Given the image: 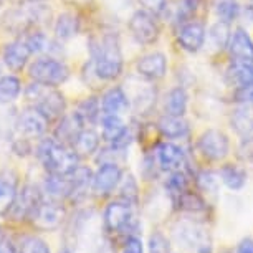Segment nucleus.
<instances>
[{
  "label": "nucleus",
  "instance_id": "obj_7",
  "mask_svg": "<svg viewBox=\"0 0 253 253\" xmlns=\"http://www.w3.org/2000/svg\"><path fill=\"white\" fill-rule=\"evenodd\" d=\"M134 222L132 217L131 202L127 200H118L111 202L104 210V227L109 233H121L129 230Z\"/></svg>",
  "mask_w": 253,
  "mask_h": 253
},
{
  "label": "nucleus",
  "instance_id": "obj_9",
  "mask_svg": "<svg viewBox=\"0 0 253 253\" xmlns=\"http://www.w3.org/2000/svg\"><path fill=\"white\" fill-rule=\"evenodd\" d=\"M30 218L33 227L38 228V230H43V232L55 230L63 222L65 209L60 204H56L55 200H51V202H43L42 200Z\"/></svg>",
  "mask_w": 253,
  "mask_h": 253
},
{
  "label": "nucleus",
  "instance_id": "obj_2",
  "mask_svg": "<svg viewBox=\"0 0 253 253\" xmlns=\"http://www.w3.org/2000/svg\"><path fill=\"white\" fill-rule=\"evenodd\" d=\"M37 154L42 166L48 170V174L66 175L78 167V154L70 146L63 144L58 139H53V137L42 141Z\"/></svg>",
  "mask_w": 253,
  "mask_h": 253
},
{
  "label": "nucleus",
  "instance_id": "obj_17",
  "mask_svg": "<svg viewBox=\"0 0 253 253\" xmlns=\"http://www.w3.org/2000/svg\"><path fill=\"white\" fill-rule=\"evenodd\" d=\"M228 53H230L232 61L253 65V42L243 28H237L233 32L230 43H228Z\"/></svg>",
  "mask_w": 253,
  "mask_h": 253
},
{
  "label": "nucleus",
  "instance_id": "obj_30",
  "mask_svg": "<svg viewBox=\"0 0 253 253\" xmlns=\"http://www.w3.org/2000/svg\"><path fill=\"white\" fill-rule=\"evenodd\" d=\"M230 38H232V33H230V27H228L227 22L218 20L210 27L209 40L213 48L223 50L225 46H228V43H230Z\"/></svg>",
  "mask_w": 253,
  "mask_h": 253
},
{
  "label": "nucleus",
  "instance_id": "obj_5",
  "mask_svg": "<svg viewBox=\"0 0 253 253\" xmlns=\"http://www.w3.org/2000/svg\"><path fill=\"white\" fill-rule=\"evenodd\" d=\"M197 147L207 161L220 162L228 156L230 141H228V136L223 131L207 129L200 134L197 141Z\"/></svg>",
  "mask_w": 253,
  "mask_h": 253
},
{
  "label": "nucleus",
  "instance_id": "obj_22",
  "mask_svg": "<svg viewBox=\"0 0 253 253\" xmlns=\"http://www.w3.org/2000/svg\"><path fill=\"white\" fill-rule=\"evenodd\" d=\"M230 124L238 136H253V104H240L237 109H233Z\"/></svg>",
  "mask_w": 253,
  "mask_h": 253
},
{
  "label": "nucleus",
  "instance_id": "obj_3",
  "mask_svg": "<svg viewBox=\"0 0 253 253\" xmlns=\"http://www.w3.org/2000/svg\"><path fill=\"white\" fill-rule=\"evenodd\" d=\"M27 98L32 99L35 106L42 114L48 118V121L56 118H61L65 113V98L60 91H56L55 86H46L42 83H33L27 88Z\"/></svg>",
  "mask_w": 253,
  "mask_h": 253
},
{
  "label": "nucleus",
  "instance_id": "obj_36",
  "mask_svg": "<svg viewBox=\"0 0 253 253\" xmlns=\"http://www.w3.org/2000/svg\"><path fill=\"white\" fill-rule=\"evenodd\" d=\"M189 180L182 170H175V172H169V177L166 180V189L169 190V194L172 195L174 200L179 197L180 194H184L187 190Z\"/></svg>",
  "mask_w": 253,
  "mask_h": 253
},
{
  "label": "nucleus",
  "instance_id": "obj_27",
  "mask_svg": "<svg viewBox=\"0 0 253 253\" xmlns=\"http://www.w3.org/2000/svg\"><path fill=\"white\" fill-rule=\"evenodd\" d=\"M227 80L233 88H240L243 84L253 83V65L232 61L230 68L227 70Z\"/></svg>",
  "mask_w": 253,
  "mask_h": 253
},
{
  "label": "nucleus",
  "instance_id": "obj_31",
  "mask_svg": "<svg viewBox=\"0 0 253 253\" xmlns=\"http://www.w3.org/2000/svg\"><path fill=\"white\" fill-rule=\"evenodd\" d=\"M22 91L20 80L17 76H2L0 78V103H12L18 98Z\"/></svg>",
  "mask_w": 253,
  "mask_h": 253
},
{
  "label": "nucleus",
  "instance_id": "obj_46",
  "mask_svg": "<svg viewBox=\"0 0 253 253\" xmlns=\"http://www.w3.org/2000/svg\"><path fill=\"white\" fill-rule=\"evenodd\" d=\"M0 253H15V247H13L10 238L0 240Z\"/></svg>",
  "mask_w": 253,
  "mask_h": 253
},
{
  "label": "nucleus",
  "instance_id": "obj_4",
  "mask_svg": "<svg viewBox=\"0 0 253 253\" xmlns=\"http://www.w3.org/2000/svg\"><path fill=\"white\" fill-rule=\"evenodd\" d=\"M28 75L37 83L46 84V86H58L68 80L70 70L63 61L55 58H38L32 63Z\"/></svg>",
  "mask_w": 253,
  "mask_h": 253
},
{
  "label": "nucleus",
  "instance_id": "obj_37",
  "mask_svg": "<svg viewBox=\"0 0 253 253\" xmlns=\"http://www.w3.org/2000/svg\"><path fill=\"white\" fill-rule=\"evenodd\" d=\"M200 5H202V0H180L179 7H177V22H179V25H182V23L192 20Z\"/></svg>",
  "mask_w": 253,
  "mask_h": 253
},
{
  "label": "nucleus",
  "instance_id": "obj_42",
  "mask_svg": "<svg viewBox=\"0 0 253 253\" xmlns=\"http://www.w3.org/2000/svg\"><path fill=\"white\" fill-rule=\"evenodd\" d=\"M139 2L144 10L154 13V15H159V13L164 12L167 0H139Z\"/></svg>",
  "mask_w": 253,
  "mask_h": 253
},
{
  "label": "nucleus",
  "instance_id": "obj_23",
  "mask_svg": "<svg viewBox=\"0 0 253 253\" xmlns=\"http://www.w3.org/2000/svg\"><path fill=\"white\" fill-rule=\"evenodd\" d=\"M157 127L167 139H179L187 136L189 132V123L182 116H170V114H164L157 121Z\"/></svg>",
  "mask_w": 253,
  "mask_h": 253
},
{
  "label": "nucleus",
  "instance_id": "obj_38",
  "mask_svg": "<svg viewBox=\"0 0 253 253\" xmlns=\"http://www.w3.org/2000/svg\"><path fill=\"white\" fill-rule=\"evenodd\" d=\"M197 185L202 192L215 194L218 189V179H217V175L213 172H210V170H202V172H199L197 175Z\"/></svg>",
  "mask_w": 253,
  "mask_h": 253
},
{
  "label": "nucleus",
  "instance_id": "obj_48",
  "mask_svg": "<svg viewBox=\"0 0 253 253\" xmlns=\"http://www.w3.org/2000/svg\"><path fill=\"white\" fill-rule=\"evenodd\" d=\"M250 3H252V5H253V0H250Z\"/></svg>",
  "mask_w": 253,
  "mask_h": 253
},
{
  "label": "nucleus",
  "instance_id": "obj_6",
  "mask_svg": "<svg viewBox=\"0 0 253 253\" xmlns=\"http://www.w3.org/2000/svg\"><path fill=\"white\" fill-rule=\"evenodd\" d=\"M129 30L134 40L141 45H152L159 38V25L156 15L147 10H137L129 18Z\"/></svg>",
  "mask_w": 253,
  "mask_h": 253
},
{
  "label": "nucleus",
  "instance_id": "obj_40",
  "mask_svg": "<svg viewBox=\"0 0 253 253\" xmlns=\"http://www.w3.org/2000/svg\"><path fill=\"white\" fill-rule=\"evenodd\" d=\"M149 253H170L169 240L164 233L154 232L149 237Z\"/></svg>",
  "mask_w": 253,
  "mask_h": 253
},
{
  "label": "nucleus",
  "instance_id": "obj_44",
  "mask_svg": "<svg viewBox=\"0 0 253 253\" xmlns=\"http://www.w3.org/2000/svg\"><path fill=\"white\" fill-rule=\"evenodd\" d=\"M240 156L243 159H250V157H253V136L242 137Z\"/></svg>",
  "mask_w": 253,
  "mask_h": 253
},
{
  "label": "nucleus",
  "instance_id": "obj_33",
  "mask_svg": "<svg viewBox=\"0 0 253 253\" xmlns=\"http://www.w3.org/2000/svg\"><path fill=\"white\" fill-rule=\"evenodd\" d=\"M212 7L218 20L227 23L233 22L240 13V5H238L237 0H213Z\"/></svg>",
  "mask_w": 253,
  "mask_h": 253
},
{
  "label": "nucleus",
  "instance_id": "obj_16",
  "mask_svg": "<svg viewBox=\"0 0 253 253\" xmlns=\"http://www.w3.org/2000/svg\"><path fill=\"white\" fill-rule=\"evenodd\" d=\"M131 109V101L127 93L123 88L114 86L104 93L101 99V113L103 116H119L124 118Z\"/></svg>",
  "mask_w": 253,
  "mask_h": 253
},
{
  "label": "nucleus",
  "instance_id": "obj_34",
  "mask_svg": "<svg viewBox=\"0 0 253 253\" xmlns=\"http://www.w3.org/2000/svg\"><path fill=\"white\" fill-rule=\"evenodd\" d=\"M76 114L80 116V119L83 121V124H93L98 119V116L101 114V103H98L96 98H86L83 103H80Z\"/></svg>",
  "mask_w": 253,
  "mask_h": 253
},
{
  "label": "nucleus",
  "instance_id": "obj_47",
  "mask_svg": "<svg viewBox=\"0 0 253 253\" xmlns=\"http://www.w3.org/2000/svg\"><path fill=\"white\" fill-rule=\"evenodd\" d=\"M60 253H71V250H70V248H65V250H61Z\"/></svg>",
  "mask_w": 253,
  "mask_h": 253
},
{
  "label": "nucleus",
  "instance_id": "obj_20",
  "mask_svg": "<svg viewBox=\"0 0 253 253\" xmlns=\"http://www.w3.org/2000/svg\"><path fill=\"white\" fill-rule=\"evenodd\" d=\"M45 194L48 195L51 200L60 202L63 199H71L73 195V182H71L70 175H58V174H50L45 179Z\"/></svg>",
  "mask_w": 253,
  "mask_h": 253
},
{
  "label": "nucleus",
  "instance_id": "obj_24",
  "mask_svg": "<svg viewBox=\"0 0 253 253\" xmlns=\"http://www.w3.org/2000/svg\"><path fill=\"white\" fill-rule=\"evenodd\" d=\"M98 147H99V136L93 129H86V127L76 136V139L71 144V149L78 154V157L91 156L98 151Z\"/></svg>",
  "mask_w": 253,
  "mask_h": 253
},
{
  "label": "nucleus",
  "instance_id": "obj_12",
  "mask_svg": "<svg viewBox=\"0 0 253 253\" xmlns=\"http://www.w3.org/2000/svg\"><path fill=\"white\" fill-rule=\"evenodd\" d=\"M103 139L109 146L118 149H126L129 144L131 134L129 127L124 123V118L119 116H103Z\"/></svg>",
  "mask_w": 253,
  "mask_h": 253
},
{
  "label": "nucleus",
  "instance_id": "obj_1",
  "mask_svg": "<svg viewBox=\"0 0 253 253\" xmlns=\"http://www.w3.org/2000/svg\"><path fill=\"white\" fill-rule=\"evenodd\" d=\"M93 66L99 80L113 81L123 71V53L119 40L113 33H106L93 45Z\"/></svg>",
  "mask_w": 253,
  "mask_h": 253
},
{
  "label": "nucleus",
  "instance_id": "obj_10",
  "mask_svg": "<svg viewBox=\"0 0 253 253\" xmlns=\"http://www.w3.org/2000/svg\"><path fill=\"white\" fill-rule=\"evenodd\" d=\"M121 167L114 164V162H104V164L99 166L98 172L93 175V192L96 195H101V197L111 194L118 187V184L121 182Z\"/></svg>",
  "mask_w": 253,
  "mask_h": 253
},
{
  "label": "nucleus",
  "instance_id": "obj_8",
  "mask_svg": "<svg viewBox=\"0 0 253 253\" xmlns=\"http://www.w3.org/2000/svg\"><path fill=\"white\" fill-rule=\"evenodd\" d=\"M48 118L45 114H42L38 109L33 106L30 109H25L17 121V132L18 139L30 141L33 137H40L45 134L46 127H48Z\"/></svg>",
  "mask_w": 253,
  "mask_h": 253
},
{
  "label": "nucleus",
  "instance_id": "obj_18",
  "mask_svg": "<svg viewBox=\"0 0 253 253\" xmlns=\"http://www.w3.org/2000/svg\"><path fill=\"white\" fill-rule=\"evenodd\" d=\"M157 162L166 172H175L185 166V154L174 142H161L157 146Z\"/></svg>",
  "mask_w": 253,
  "mask_h": 253
},
{
  "label": "nucleus",
  "instance_id": "obj_26",
  "mask_svg": "<svg viewBox=\"0 0 253 253\" xmlns=\"http://www.w3.org/2000/svg\"><path fill=\"white\" fill-rule=\"evenodd\" d=\"M132 108L139 114L149 113L156 104V89L147 84H137L134 94L129 98Z\"/></svg>",
  "mask_w": 253,
  "mask_h": 253
},
{
  "label": "nucleus",
  "instance_id": "obj_35",
  "mask_svg": "<svg viewBox=\"0 0 253 253\" xmlns=\"http://www.w3.org/2000/svg\"><path fill=\"white\" fill-rule=\"evenodd\" d=\"M175 204L179 205L180 210H185V212H190V213H199L205 210V202L202 200V197H200L199 194L189 192V190L180 194L179 197L175 199Z\"/></svg>",
  "mask_w": 253,
  "mask_h": 253
},
{
  "label": "nucleus",
  "instance_id": "obj_14",
  "mask_svg": "<svg viewBox=\"0 0 253 253\" xmlns=\"http://www.w3.org/2000/svg\"><path fill=\"white\" fill-rule=\"evenodd\" d=\"M137 75L142 76L147 81L162 80L167 73V58L161 51H152L149 55H144L136 63Z\"/></svg>",
  "mask_w": 253,
  "mask_h": 253
},
{
  "label": "nucleus",
  "instance_id": "obj_45",
  "mask_svg": "<svg viewBox=\"0 0 253 253\" xmlns=\"http://www.w3.org/2000/svg\"><path fill=\"white\" fill-rule=\"evenodd\" d=\"M235 253H253V238H243L238 243Z\"/></svg>",
  "mask_w": 253,
  "mask_h": 253
},
{
  "label": "nucleus",
  "instance_id": "obj_13",
  "mask_svg": "<svg viewBox=\"0 0 253 253\" xmlns=\"http://www.w3.org/2000/svg\"><path fill=\"white\" fill-rule=\"evenodd\" d=\"M205 37H207L205 27L200 22H195V20L182 23L177 32L179 45L182 46L185 51H189V53H197V51L202 48L205 43Z\"/></svg>",
  "mask_w": 253,
  "mask_h": 253
},
{
  "label": "nucleus",
  "instance_id": "obj_41",
  "mask_svg": "<svg viewBox=\"0 0 253 253\" xmlns=\"http://www.w3.org/2000/svg\"><path fill=\"white\" fill-rule=\"evenodd\" d=\"M233 101L240 104H253V83L235 88V91H233Z\"/></svg>",
  "mask_w": 253,
  "mask_h": 253
},
{
  "label": "nucleus",
  "instance_id": "obj_39",
  "mask_svg": "<svg viewBox=\"0 0 253 253\" xmlns=\"http://www.w3.org/2000/svg\"><path fill=\"white\" fill-rule=\"evenodd\" d=\"M20 253H50V248L38 237H27L20 245Z\"/></svg>",
  "mask_w": 253,
  "mask_h": 253
},
{
  "label": "nucleus",
  "instance_id": "obj_28",
  "mask_svg": "<svg viewBox=\"0 0 253 253\" xmlns=\"http://www.w3.org/2000/svg\"><path fill=\"white\" fill-rule=\"evenodd\" d=\"M220 179L222 182L232 190H240L247 184V170L238 166L225 164L220 169Z\"/></svg>",
  "mask_w": 253,
  "mask_h": 253
},
{
  "label": "nucleus",
  "instance_id": "obj_29",
  "mask_svg": "<svg viewBox=\"0 0 253 253\" xmlns=\"http://www.w3.org/2000/svg\"><path fill=\"white\" fill-rule=\"evenodd\" d=\"M80 28V20L76 18L73 13H61L58 20L55 23V33L60 40H68V38L75 37L78 33Z\"/></svg>",
  "mask_w": 253,
  "mask_h": 253
},
{
  "label": "nucleus",
  "instance_id": "obj_15",
  "mask_svg": "<svg viewBox=\"0 0 253 253\" xmlns=\"http://www.w3.org/2000/svg\"><path fill=\"white\" fill-rule=\"evenodd\" d=\"M42 202V192L33 185H25L22 192L17 195L15 204L12 207V215L15 220H25L30 218L32 213Z\"/></svg>",
  "mask_w": 253,
  "mask_h": 253
},
{
  "label": "nucleus",
  "instance_id": "obj_43",
  "mask_svg": "<svg viewBox=\"0 0 253 253\" xmlns=\"http://www.w3.org/2000/svg\"><path fill=\"white\" fill-rule=\"evenodd\" d=\"M123 253H144V248H142V242L141 238H137L134 235H131L126 240V247H124Z\"/></svg>",
  "mask_w": 253,
  "mask_h": 253
},
{
  "label": "nucleus",
  "instance_id": "obj_25",
  "mask_svg": "<svg viewBox=\"0 0 253 253\" xmlns=\"http://www.w3.org/2000/svg\"><path fill=\"white\" fill-rule=\"evenodd\" d=\"M187 104H189V96L187 91L182 86H175L167 93L166 96V114L170 116H184L187 111Z\"/></svg>",
  "mask_w": 253,
  "mask_h": 253
},
{
  "label": "nucleus",
  "instance_id": "obj_21",
  "mask_svg": "<svg viewBox=\"0 0 253 253\" xmlns=\"http://www.w3.org/2000/svg\"><path fill=\"white\" fill-rule=\"evenodd\" d=\"M83 129H84V124L75 111L68 114V116H63V119L60 121L58 127H56V131H55V136H56L55 139H58L60 142H63V144L71 147L73 141L76 139V136Z\"/></svg>",
  "mask_w": 253,
  "mask_h": 253
},
{
  "label": "nucleus",
  "instance_id": "obj_32",
  "mask_svg": "<svg viewBox=\"0 0 253 253\" xmlns=\"http://www.w3.org/2000/svg\"><path fill=\"white\" fill-rule=\"evenodd\" d=\"M17 199V185L15 180L3 179L0 180V215H7L12 210Z\"/></svg>",
  "mask_w": 253,
  "mask_h": 253
},
{
  "label": "nucleus",
  "instance_id": "obj_19",
  "mask_svg": "<svg viewBox=\"0 0 253 253\" xmlns=\"http://www.w3.org/2000/svg\"><path fill=\"white\" fill-rule=\"evenodd\" d=\"M32 55L30 46L25 43V40H18L8 43L3 48V61L12 71H22L28 63V58Z\"/></svg>",
  "mask_w": 253,
  "mask_h": 253
},
{
  "label": "nucleus",
  "instance_id": "obj_11",
  "mask_svg": "<svg viewBox=\"0 0 253 253\" xmlns=\"http://www.w3.org/2000/svg\"><path fill=\"white\" fill-rule=\"evenodd\" d=\"M175 235H177L179 242L184 243V247L190 248L194 253H210L212 250L207 233L195 223H179V230L175 232Z\"/></svg>",
  "mask_w": 253,
  "mask_h": 253
}]
</instances>
